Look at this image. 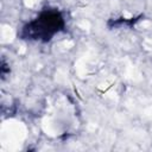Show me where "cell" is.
I'll use <instances>...</instances> for the list:
<instances>
[{
    "label": "cell",
    "mask_w": 152,
    "mask_h": 152,
    "mask_svg": "<svg viewBox=\"0 0 152 152\" xmlns=\"http://www.w3.org/2000/svg\"><path fill=\"white\" fill-rule=\"evenodd\" d=\"M66 27L64 13L56 7H45L25 23L20 31L19 38L33 43H49L56 36L62 33Z\"/></svg>",
    "instance_id": "6da1fadb"
}]
</instances>
